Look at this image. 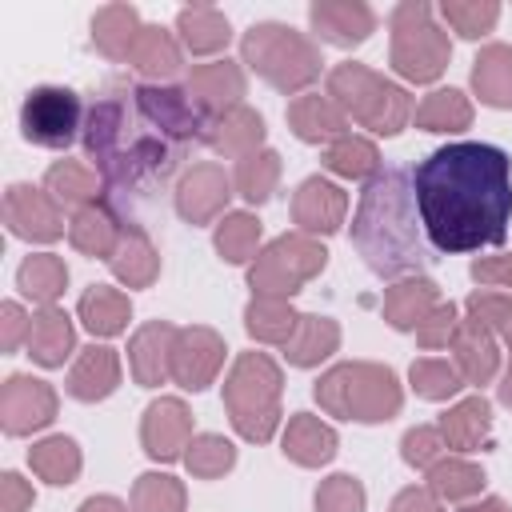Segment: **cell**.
<instances>
[{
    "label": "cell",
    "instance_id": "1",
    "mask_svg": "<svg viewBox=\"0 0 512 512\" xmlns=\"http://www.w3.org/2000/svg\"><path fill=\"white\" fill-rule=\"evenodd\" d=\"M208 140V112L176 84H120L88 104L84 156L116 200L164 188Z\"/></svg>",
    "mask_w": 512,
    "mask_h": 512
},
{
    "label": "cell",
    "instance_id": "2",
    "mask_svg": "<svg viewBox=\"0 0 512 512\" xmlns=\"http://www.w3.org/2000/svg\"><path fill=\"white\" fill-rule=\"evenodd\" d=\"M416 208L436 252H480L508 236L512 160L484 140H456L428 152L412 172Z\"/></svg>",
    "mask_w": 512,
    "mask_h": 512
},
{
    "label": "cell",
    "instance_id": "3",
    "mask_svg": "<svg viewBox=\"0 0 512 512\" xmlns=\"http://www.w3.org/2000/svg\"><path fill=\"white\" fill-rule=\"evenodd\" d=\"M352 244L380 280L420 276L436 264V248L428 244L412 176L404 168H380L372 180H364L352 212Z\"/></svg>",
    "mask_w": 512,
    "mask_h": 512
},
{
    "label": "cell",
    "instance_id": "4",
    "mask_svg": "<svg viewBox=\"0 0 512 512\" xmlns=\"http://www.w3.org/2000/svg\"><path fill=\"white\" fill-rule=\"evenodd\" d=\"M312 392L328 416L356 420V424L392 420L404 404V388H400L396 372L388 364H372V360H344V364L328 368Z\"/></svg>",
    "mask_w": 512,
    "mask_h": 512
},
{
    "label": "cell",
    "instance_id": "5",
    "mask_svg": "<svg viewBox=\"0 0 512 512\" xmlns=\"http://www.w3.org/2000/svg\"><path fill=\"white\" fill-rule=\"evenodd\" d=\"M280 392L284 372L268 352H240L232 372L224 376V408L240 440L268 444L280 428Z\"/></svg>",
    "mask_w": 512,
    "mask_h": 512
},
{
    "label": "cell",
    "instance_id": "6",
    "mask_svg": "<svg viewBox=\"0 0 512 512\" xmlns=\"http://www.w3.org/2000/svg\"><path fill=\"white\" fill-rule=\"evenodd\" d=\"M324 96L348 120H356L360 128H368L376 136H396L416 112L412 96L396 80H384L380 72H372L368 64H356V60H344L328 72Z\"/></svg>",
    "mask_w": 512,
    "mask_h": 512
},
{
    "label": "cell",
    "instance_id": "7",
    "mask_svg": "<svg viewBox=\"0 0 512 512\" xmlns=\"http://www.w3.org/2000/svg\"><path fill=\"white\" fill-rule=\"evenodd\" d=\"M240 56L260 80H268L284 96H296V92L304 96V88L316 84L320 68H324L320 48L304 32H296L288 24H276V20L252 24L240 40Z\"/></svg>",
    "mask_w": 512,
    "mask_h": 512
},
{
    "label": "cell",
    "instance_id": "8",
    "mask_svg": "<svg viewBox=\"0 0 512 512\" xmlns=\"http://www.w3.org/2000/svg\"><path fill=\"white\" fill-rule=\"evenodd\" d=\"M388 28H392L388 60H392L396 76H404L412 84L440 80V72L452 60V44H448V32L436 24L432 4H424V0L396 4L388 16Z\"/></svg>",
    "mask_w": 512,
    "mask_h": 512
},
{
    "label": "cell",
    "instance_id": "9",
    "mask_svg": "<svg viewBox=\"0 0 512 512\" xmlns=\"http://www.w3.org/2000/svg\"><path fill=\"white\" fill-rule=\"evenodd\" d=\"M328 264V248L316 236L304 232H284L260 256L248 264V288L252 296H280L292 300L312 276H320Z\"/></svg>",
    "mask_w": 512,
    "mask_h": 512
},
{
    "label": "cell",
    "instance_id": "10",
    "mask_svg": "<svg viewBox=\"0 0 512 512\" xmlns=\"http://www.w3.org/2000/svg\"><path fill=\"white\" fill-rule=\"evenodd\" d=\"M84 116H88V108L80 104V96L72 88H64V84H40L20 104V132H24L28 144L68 148L84 132Z\"/></svg>",
    "mask_w": 512,
    "mask_h": 512
},
{
    "label": "cell",
    "instance_id": "11",
    "mask_svg": "<svg viewBox=\"0 0 512 512\" xmlns=\"http://www.w3.org/2000/svg\"><path fill=\"white\" fill-rule=\"evenodd\" d=\"M56 420V388L40 376L16 372L0 388V428L8 436H28L40 432Z\"/></svg>",
    "mask_w": 512,
    "mask_h": 512
},
{
    "label": "cell",
    "instance_id": "12",
    "mask_svg": "<svg viewBox=\"0 0 512 512\" xmlns=\"http://www.w3.org/2000/svg\"><path fill=\"white\" fill-rule=\"evenodd\" d=\"M4 224L12 236L32 240V244H52L64 236V208L32 184H8L4 192Z\"/></svg>",
    "mask_w": 512,
    "mask_h": 512
},
{
    "label": "cell",
    "instance_id": "13",
    "mask_svg": "<svg viewBox=\"0 0 512 512\" xmlns=\"http://www.w3.org/2000/svg\"><path fill=\"white\" fill-rule=\"evenodd\" d=\"M224 336L216 328L192 324V328H176V344H172V380L184 392H204L220 364H224Z\"/></svg>",
    "mask_w": 512,
    "mask_h": 512
},
{
    "label": "cell",
    "instance_id": "14",
    "mask_svg": "<svg viewBox=\"0 0 512 512\" xmlns=\"http://www.w3.org/2000/svg\"><path fill=\"white\" fill-rule=\"evenodd\" d=\"M228 200H232V176H228L220 164H212V160L192 164V168L180 176V184H176V212H180V220H188V224L224 220V216H228V212H224Z\"/></svg>",
    "mask_w": 512,
    "mask_h": 512
},
{
    "label": "cell",
    "instance_id": "15",
    "mask_svg": "<svg viewBox=\"0 0 512 512\" xmlns=\"http://www.w3.org/2000/svg\"><path fill=\"white\" fill-rule=\"evenodd\" d=\"M140 444L152 460L168 464V460H180L184 448L192 444V412L180 396H160L144 408V420H140Z\"/></svg>",
    "mask_w": 512,
    "mask_h": 512
},
{
    "label": "cell",
    "instance_id": "16",
    "mask_svg": "<svg viewBox=\"0 0 512 512\" xmlns=\"http://www.w3.org/2000/svg\"><path fill=\"white\" fill-rule=\"evenodd\" d=\"M348 216V196L340 184L324 180V176H308L296 192H292V220L296 232L304 236H332Z\"/></svg>",
    "mask_w": 512,
    "mask_h": 512
},
{
    "label": "cell",
    "instance_id": "17",
    "mask_svg": "<svg viewBox=\"0 0 512 512\" xmlns=\"http://www.w3.org/2000/svg\"><path fill=\"white\" fill-rule=\"evenodd\" d=\"M308 20L336 48H356L376 32V12L364 0H312Z\"/></svg>",
    "mask_w": 512,
    "mask_h": 512
},
{
    "label": "cell",
    "instance_id": "18",
    "mask_svg": "<svg viewBox=\"0 0 512 512\" xmlns=\"http://www.w3.org/2000/svg\"><path fill=\"white\" fill-rule=\"evenodd\" d=\"M172 344H176V324H168V320H148L144 328L132 332L128 364H132V380L140 388H160L172 376Z\"/></svg>",
    "mask_w": 512,
    "mask_h": 512
},
{
    "label": "cell",
    "instance_id": "19",
    "mask_svg": "<svg viewBox=\"0 0 512 512\" xmlns=\"http://www.w3.org/2000/svg\"><path fill=\"white\" fill-rule=\"evenodd\" d=\"M184 88L192 92V100H196L204 112L220 116V112H228V108H236V104H240V96H244V68H240L236 60H208V64H192V72H188V84H184Z\"/></svg>",
    "mask_w": 512,
    "mask_h": 512
},
{
    "label": "cell",
    "instance_id": "20",
    "mask_svg": "<svg viewBox=\"0 0 512 512\" xmlns=\"http://www.w3.org/2000/svg\"><path fill=\"white\" fill-rule=\"evenodd\" d=\"M116 384H120V356H116V348H108V344H88V348H80V356L72 360L64 388H68V396H76V400H84V404H96V400L112 396Z\"/></svg>",
    "mask_w": 512,
    "mask_h": 512
},
{
    "label": "cell",
    "instance_id": "21",
    "mask_svg": "<svg viewBox=\"0 0 512 512\" xmlns=\"http://www.w3.org/2000/svg\"><path fill=\"white\" fill-rule=\"evenodd\" d=\"M208 144H212V152H220L228 160H244V156L260 152L264 148V116L252 112L248 104L228 108L208 120Z\"/></svg>",
    "mask_w": 512,
    "mask_h": 512
},
{
    "label": "cell",
    "instance_id": "22",
    "mask_svg": "<svg viewBox=\"0 0 512 512\" xmlns=\"http://www.w3.org/2000/svg\"><path fill=\"white\" fill-rule=\"evenodd\" d=\"M436 428H440L444 444H448L456 456L480 452V448H488V440H492V404H488L484 396H468V400L452 404V408L436 420Z\"/></svg>",
    "mask_w": 512,
    "mask_h": 512
},
{
    "label": "cell",
    "instance_id": "23",
    "mask_svg": "<svg viewBox=\"0 0 512 512\" xmlns=\"http://www.w3.org/2000/svg\"><path fill=\"white\" fill-rule=\"evenodd\" d=\"M280 448H284V456H288L292 464H300V468H320V464H328V460L336 456L340 440H336V428L324 424L320 416L296 412V416L284 424Z\"/></svg>",
    "mask_w": 512,
    "mask_h": 512
},
{
    "label": "cell",
    "instance_id": "24",
    "mask_svg": "<svg viewBox=\"0 0 512 512\" xmlns=\"http://www.w3.org/2000/svg\"><path fill=\"white\" fill-rule=\"evenodd\" d=\"M288 128L304 140V144H332L340 136H348V116L320 92H304L288 104Z\"/></svg>",
    "mask_w": 512,
    "mask_h": 512
},
{
    "label": "cell",
    "instance_id": "25",
    "mask_svg": "<svg viewBox=\"0 0 512 512\" xmlns=\"http://www.w3.org/2000/svg\"><path fill=\"white\" fill-rule=\"evenodd\" d=\"M108 268H112V276H116L124 288H152L156 276H160V252H156V244L148 240L144 228L124 224L120 244H116V252L108 256Z\"/></svg>",
    "mask_w": 512,
    "mask_h": 512
},
{
    "label": "cell",
    "instance_id": "26",
    "mask_svg": "<svg viewBox=\"0 0 512 512\" xmlns=\"http://www.w3.org/2000/svg\"><path fill=\"white\" fill-rule=\"evenodd\" d=\"M452 364L460 368L464 384H488L496 372H500V348H496V336L472 320H460L456 336H452Z\"/></svg>",
    "mask_w": 512,
    "mask_h": 512
},
{
    "label": "cell",
    "instance_id": "27",
    "mask_svg": "<svg viewBox=\"0 0 512 512\" xmlns=\"http://www.w3.org/2000/svg\"><path fill=\"white\" fill-rule=\"evenodd\" d=\"M76 348V328H72V316L56 304L48 308H36L32 312V332H28V356L40 364V368H60Z\"/></svg>",
    "mask_w": 512,
    "mask_h": 512
},
{
    "label": "cell",
    "instance_id": "28",
    "mask_svg": "<svg viewBox=\"0 0 512 512\" xmlns=\"http://www.w3.org/2000/svg\"><path fill=\"white\" fill-rule=\"evenodd\" d=\"M436 304H440V292L428 276H404L384 292V320L396 332H416Z\"/></svg>",
    "mask_w": 512,
    "mask_h": 512
},
{
    "label": "cell",
    "instance_id": "29",
    "mask_svg": "<svg viewBox=\"0 0 512 512\" xmlns=\"http://www.w3.org/2000/svg\"><path fill=\"white\" fill-rule=\"evenodd\" d=\"M340 348V324L332 316H316V312H300V324L292 332V340L284 344V360L296 368H316L320 360H328Z\"/></svg>",
    "mask_w": 512,
    "mask_h": 512
},
{
    "label": "cell",
    "instance_id": "30",
    "mask_svg": "<svg viewBox=\"0 0 512 512\" xmlns=\"http://www.w3.org/2000/svg\"><path fill=\"white\" fill-rule=\"evenodd\" d=\"M472 88L488 108H512V44H484L472 60Z\"/></svg>",
    "mask_w": 512,
    "mask_h": 512
},
{
    "label": "cell",
    "instance_id": "31",
    "mask_svg": "<svg viewBox=\"0 0 512 512\" xmlns=\"http://www.w3.org/2000/svg\"><path fill=\"white\" fill-rule=\"evenodd\" d=\"M120 232H124V224L96 200V204H88V208H80V212H72V224H68V240H72V248L76 252H84V256H100V260H108L112 252H116V244H120Z\"/></svg>",
    "mask_w": 512,
    "mask_h": 512
},
{
    "label": "cell",
    "instance_id": "32",
    "mask_svg": "<svg viewBox=\"0 0 512 512\" xmlns=\"http://www.w3.org/2000/svg\"><path fill=\"white\" fill-rule=\"evenodd\" d=\"M176 32H180V44L192 52V56H212L220 52L228 40H232V28H228V16L212 4H192V8H180L176 12Z\"/></svg>",
    "mask_w": 512,
    "mask_h": 512
},
{
    "label": "cell",
    "instance_id": "33",
    "mask_svg": "<svg viewBox=\"0 0 512 512\" xmlns=\"http://www.w3.org/2000/svg\"><path fill=\"white\" fill-rule=\"evenodd\" d=\"M128 64L140 76H148V80L160 84V80H168V76L180 72V40L168 28H160V24H144L140 36H136V44H132V52H128Z\"/></svg>",
    "mask_w": 512,
    "mask_h": 512
},
{
    "label": "cell",
    "instance_id": "34",
    "mask_svg": "<svg viewBox=\"0 0 512 512\" xmlns=\"http://www.w3.org/2000/svg\"><path fill=\"white\" fill-rule=\"evenodd\" d=\"M424 480H428V492L440 496L444 504H468L484 492V468L464 456H440L424 472Z\"/></svg>",
    "mask_w": 512,
    "mask_h": 512
},
{
    "label": "cell",
    "instance_id": "35",
    "mask_svg": "<svg viewBox=\"0 0 512 512\" xmlns=\"http://www.w3.org/2000/svg\"><path fill=\"white\" fill-rule=\"evenodd\" d=\"M76 316L84 320V328L92 336H120L128 328V316H132V304L120 288H108V284H92L84 288L80 304H76Z\"/></svg>",
    "mask_w": 512,
    "mask_h": 512
},
{
    "label": "cell",
    "instance_id": "36",
    "mask_svg": "<svg viewBox=\"0 0 512 512\" xmlns=\"http://www.w3.org/2000/svg\"><path fill=\"white\" fill-rule=\"evenodd\" d=\"M44 192L60 204V208H88L96 204L100 196V176L96 168L80 164V160H56L48 172H44Z\"/></svg>",
    "mask_w": 512,
    "mask_h": 512
},
{
    "label": "cell",
    "instance_id": "37",
    "mask_svg": "<svg viewBox=\"0 0 512 512\" xmlns=\"http://www.w3.org/2000/svg\"><path fill=\"white\" fill-rule=\"evenodd\" d=\"M140 16L132 4H104L92 16V44L108 56V60H128L136 36H140Z\"/></svg>",
    "mask_w": 512,
    "mask_h": 512
},
{
    "label": "cell",
    "instance_id": "38",
    "mask_svg": "<svg viewBox=\"0 0 512 512\" xmlns=\"http://www.w3.org/2000/svg\"><path fill=\"white\" fill-rule=\"evenodd\" d=\"M296 324H300V312L280 296H252L248 308H244V328L260 344H280L284 348L292 340Z\"/></svg>",
    "mask_w": 512,
    "mask_h": 512
},
{
    "label": "cell",
    "instance_id": "39",
    "mask_svg": "<svg viewBox=\"0 0 512 512\" xmlns=\"http://www.w3.org/2000/svg\"><path fill=\"white\" fill-rule=\"evenodd\" d=\"M412 120L424 132H464L472 124V100L460 88H432L416 104Z\"/></svg>",
    "mask_w": 512,
    "mask_h": 512
},
{
    "label": "cell",
    "instance_id": "40",
    "mask_svg": "<svg viewBox=\"0 0 512 512\" xmlns=\"http://www.w3.org/2000/svg\"><path fill=\"white\" fill-rule=\"evenodd\" d=\"M16 288H20L32 304L48 308V304H56V300L64 296V288H68V268H64L60 256L36 252V256H28V260L16 268Z\"/></svg>",
    "mask_w": 512,
    "mask_h": 512
},
{
    "label": "cell",
    "instance_id": "41",
    "mask_svg": "<svg viewBox=\"0 0 512 512\" xmlns=\"http://www.w3.org/2000/svg\"><path fill=\"white\" fill-rule=\"evenodd\" d=\"M28 464H32V472H36L40 480L64 488V484H72V480L80 476L84 456H80V448H76L72 436H44L40 444H32Z\"/></svg>",
    "mask_w": 512,
    "mask_h": 512
},
{
    "label": "cell",
    "instance_id": "42",
    "mask_svg": "<svg viewBox=\"0 0 512 512\" xmlns=\"http://www.w3.org/2000/svg\"><path fill=\"white\" fill-rule=\"evenodd\" d=\"M324 168L344 176V180H372L384 164H380V152H376V144L368 136L348 132V136H340V140H332L324 148Z\"/></svg>",
    "mask_w": 512,
    "mask_h": 512
},
{
    "label": "cell",
    "instance_id": "43",
    "mask_svg": "<svg viewBox=\"0 0 512 512\" xmlns=\"http://www.w3.org/2000/svg\"><path fill=\"white\" fill-rule=\"evenodd\" d=\"M220 260L228 264H248L260 256V220L252 212H228L224 220H216V236H212Z\"/></svg>",
    "mask_w": 512,
    "mask_h": 512
},
{
    "label": "cell",
    "instance_id": "44",
    "mask_svg": "<svg viewBox=\"0 0 512 512\" xmlns=\"http://www.w3.org/2000/svg\"><path fill=\"white\" fill-rule=\"evenodd\" d=\"M276 184H280V156H276L272 148H260V152L236 160L232 188H236L248 204H264V200H272Z\"/></svg>",
    "mask_w": 512,
    "mask_h": 512
},
{
    "label": "cell",
    "instance_id": "45",
    "mask_svg": "<svg viewBox=\"0 0 512 512\" xmlns=\"http://www.w3.org/2000/svg\"><path fill=\"white\" fill-rule=\"evenodd\" d=\"M184 464H188V472H192L196 480H216V476L232 472V464H236V444L224 440L220 432H200V436H192V444L184 448Z\"/></svg>",
    "mask_w": 512,
    "mask_h": 512
},
{
    "label": "cell",
    "instance_id": "46",
    "mask_svg": "<svg viewBox=\"0 0 512 512\" xmlns=\"http://www.w3.org/2000/svg\"><path fill=\"white\" fill-rule=\"evenodd\" d=\"M408 384H412V392L424 396V400H448V396H456V392L464 388V376H460V368H456L452 360L420 356V360H412V368H408Z\"/></svg>",
    "mask_w": 512,
    "mask_h": 512
},
{
    "label": "cell",
    "instance_id": "47",
    "mask_svg": "<svg viewBox=\"0 0 512 512\" xmlns=\"http://www.w3.org/2000/svg\"><path fill=\"white\" fill-rule=\"evenodd\" d=\"M188 492L168 472H144L132 484V512H184Z\"/></svg>",
    "mask_w": 512,
    "mask_h": 512
},
{
    "label": "cell",
    "instance_id": "48",
    "mask_svg": "<svg viewBox=\"0 0 512 512\" xmlns=\"http://www.w3.org/2000/svg\"><path fill=\"white\" fill-rule=\"evenodd\" d=\"M436 12H440L444 24H448L456 36H464V40H480V36L492 32L496 20H500V4H496V0H444Z\"/></svg>",
    "mask_w": 512,
    "mask_h": 512
},
{
    "label": "cell",
    "instance_id": "49",
    "mask_svg": "<svg viewBox=\"0 0 512 512\" xmlns=\"http://www.w3.org/2000/svg\"><path fill=\"white\" fill-rule=\"evenodd\" d=\"M464 320L488 328L492 336H500L512 348V292H496V288H480L464 300Z\"/></svg>",
    "mask_w": 512,
    "mask_h": 512
},
{
    "label": "cell",
    "instance_id": "50",
    "mask_svg": "<svg viewBox=\"0 0 512 512\" xmlns=\"http://www.w3.org/2000/svg\"><path fill=\"white\" fill-rule=\"evenodd\" d=\"M364 504H368L364 484L348 472H336L316 488V512H364Z\"/></svg>",
    "mask_w": 512,
    "mask_h": 512
},
{
    "label": "cell",
    "instance_id": "51",
    "mask_svg": "<svg viewBox=\"0 0 512 512\" xmlns=\"http://www.w3.org/2000/svg\"><path fill=\"white\" fill-rule=\"evenodd\" d=\"M444 436H440V428L436 424H416V428H408L404 432V440H400V456H404V464H412V468H432L440 456H444Z\"/></svg>",
    "mask_w": 512,
    "mask_h": 512
},
{
    "label": "cell",
    "instance_id": "52",
    "mask_svg": "<svg viewBox=\"0 0 512 512\" xmlns=\"http://www.w3.org/2000/svg\"><path fill=\"white\" fill-rule=\"evenodd\" d=\"M456 328H460V312H456V304H452V300H448V304L440 300V304L424 316V324L416 328V340H420V348L436 352V348H448V344H452Z\"/></svg>",
    "mask_w": 512,
    "mask_h": 512
},
{
    "label": "cell",
    "instance_id": "53",
    "mask_svg": "<svg viewBox=\"0 0 512 512\" xmlns=\"http://www.w3.org/2000/svg\"><path fill=\"white\" fill-rule=\"evenodd\" d=\"M28 332H32V316L16 300H4L0 304V348L16 352L20 344H28Z\"/></svg>",
    "mask_w": 512,
    "mask_h": 512
},
{
    "label": "cell",
    "instance_id": "54",
    "mask_svg": "<svg viewBox=\"0 0 512 512\" xmlns=\"http://www.w3.org/2000/svg\"><path fill=\"white\" fill-rule=\"evenodd\" d=\"M472 280L480 288H512V252L500 256H480L472 264Z\"/></svg>",
    "mask_w": 512,
    "mask_h": 512
},
{
    "label": "cell",
    "instance_id": "55",
    "mask_svg": "<svg viewBox=\"0 0 512 512\" xmlns=\"http://www.w3.org/2000/svg\"><path fill=\"white\" fill-rule=\"evenodd\" d=\"M36 504L32 484L20 472H4L0 476V512H28Z\"/></svg>",
    "mask_w": 512,
    "mask_h": 512
},
{
    "label": "cell",
    "instance_id": "56",
    "mask_svg": "<svg viewBox=\"0 0 512 512\" xmlns=\"http://www.w3.org/2000/svg\"><path fill=\"white\" fill-rule=\"evenodd\" d=\"M388 512H444V500L440 496H432L428 488H400L396 496H392V508Z\"/></svg>",
    "mask_w": 512,
    "mask_h": 512
},
{
    "label": "cell",
    "instance_id": "57",
    "mask_svg": "<svg viewBox=\"0 0 512 512\" xmlns=\"http://www.w3.org/2000/svg\"><path fill=\"white\" fill-rule=\"evenodd\" d=\"M76 512H128V504L116 500V496H88Z\"/></svg>",
    "mask_w": 512,
    "mask_h": 512
},
{
    "label": "cell",
    "instance_id": "58",
    "mask_svg": "<svg viewBox=\"0 0 512 512\" xmlns=\"http://www.w3.org/2000/svg\"><path fill=\"white\" fill-rule=\"evenodd\" d=\"M460 512H512V508L500 496H480V500H468Z\"/></svg>",
    "mask_w": 512,
    "mask_h": 512
},
{
    "label": "cell",
    "instance_id": "59",
    "mask_svg": "<svg viewBox=\"0 0 512 512\" xmlns=\"http://www.w3.org/2000/svg\"><path fill=\"white\" fill-rule=\"evenodd\" d=\"M496 396H500V404L512 412V360H508V368H504V376H500V384H496Z\"/></svg>",
    "mask_w": 512,
    "mask_h": 512
}]
</instances>
